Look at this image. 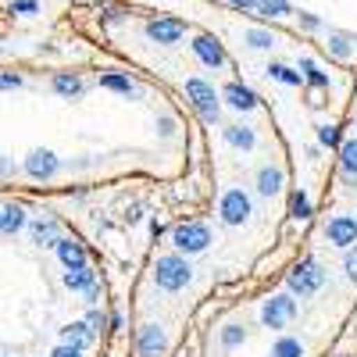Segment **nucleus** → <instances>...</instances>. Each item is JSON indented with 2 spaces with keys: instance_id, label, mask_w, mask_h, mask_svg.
Returning a JSON list of instances; mask_svg holds the SVG:
<instances>
[{
  "instance_id": "nucleus-1",
  "label": "nucleus",
  "mask_w": 357,
  "mask_h": 357,
  "mask_svg": "<svg viewBox=\"0 0 357 357\" xmlns=\"http://www.w3.org/2000/svg\"><path fill=\"white\" fill-rule=\"evenodd\" d=\"M151 279H154V286L161 293H183L193 282V264H190V257L175 254V250L172 254H158V261L151 268Z\"/></svg>"
},
{
  "instance_id": "nucleus-2",
  "label": "nucleus",
  "mask_w": 357,
  "mask_h": 357,
  "mask_svg": "<svg viewBox=\"0 0 357 357\" xmlns=\"http://www.w3.org/2000/svg\"><path fill=\"white\" fill-rule=\"evenodd\" d=\"M186 100L193 104V111L200 114L204 126H218L222 122V93H215V86L207 79H186Z\"/></svg>"
},
{
  "instance_id": "nucleus-3",
  "label": "nucleus",
  "mask_w": 357,
  "mask_h": 357,
  "mask_svg": "<svg viewBox=\"0 0 357 357\" xmlns=\"http://www.w3.org/2000/svg\"><path fill=\"white\" fill-rule=\"evenodd\" d=\"M325 279H329V272L314 261V257H301L289 272H286V286H289V293L293 296H301V301H307V296H314L321 286H325Z\"/></svg>"
},
{
  "instance_id": "nucleus-4",
  "label": "nucleus",
  "mask_w": 357,
  "mask_h": 357,
  "mask_svg": "<svg viewBox=\"0 0 357 357\" xmlns=\"http://www.w3.org/2000/svg\"><path fill=\"white\" fill-rule=\"evenodd\" d=\"M172 247H175V254H183V257H190V254H204L207 247H211V225L207 222H178L175 229H172Z\"/></svg>"
},
{
  "instance_id": "nucleus-5",
  "label": "nucleus",
  "mask_w": 357,
  "mask_h": 357,
  "mask_svg": "<svg viewBox=\"0 0 357 357\" xmlns=\"http://www.w3.org/2000/svg\"><path fill=\"white\" fill-rule=\"evenodd\" d=\"M296 321V296L293 293H272L261 304V325L272 333H282Z\"/></svg>"
},
{
  "instance_id": "nucleus-6",
  "label": "nucleus",
  "mask_w": 357,
  "mask_h": 357,
  "mask_svg": "<svg viewBox=\"0 0 357 357\" xmlns=\"http://www.w3.org/2000/svg\"><path fill=\"white\" fill-rule=\"evenodd\" d=\"M143 33H146V40L158 43V47H178L186 40V22L175 18V15H154V18H146Z\"/></svg>"
},
{
  "instance_id": "nucleus-7",
  "label": "nucleus",
  "mask_w": 357,
  "mask_h": 357,
  "mask_svg": "<svg viewBox=\"0 0 357 357\" xmlns=\"http://www.w3.org/2000/svg\"><path fill=\"white\" fill-rule=\"evenodd\" d=\"M250 215H254V200H250L247 190H225V193H222V200H218V218H222L225 225L240 229V225L250 222Z\"/></svg>"
},
{
  "instance_id": "nucleus-8",
  "label": "nucleus",
  "mask_w": 357,
  "mask_h": 357,
  "mask_svg": "<svg viewBox=\"0 0 357 357\" xmlns=\"http://www.w3.org/2000/svg\"><path fill=\"white\" fill-rule=\"evenodd\" d=\"M190 47H193L197 61H200L204 68H211V72H222V68L229 65V54H225L222 40H218V36H211V33H197Z\"/></svg>"
},
{
  "instance_id": "nucleus-9",
  "label": "nucleus",
  "mask_w": 357,
  "mask_h": 357,
  "mask_svg": "<svg viewBox=\"0 0 357 357\" xmlns=\"http://www.w3.org/2000/svg\"><path fill=\"white\" fill-rule=\"evenodd\" d=\"M325 240H329V247L336 250H354L357 247V222L354 215H333L329 222H325Z\"/></svg>"
},
{
  "instance_id": "nucleus-10",
  "label": "nucleus",
  "mask_w": 357,
  "mask_h": 357,
  "mask_svg": "<svg viewBox=\"0 0 357 357\" xmlns=\"http://www.w3.org/2000/svg\"><path fill=\"white\" fill-rule=\"evenodd\" d=\"M168 354V336L158 321H146L136 329V357H165Z\"/></svg>"
},
{
  "instance_id": "nucleus-11",
  "label": "nucleus",
  "mask_w": 357,
  "mask_h": 357,
  "mask_svg": "<svg viewBox=\"0 0 357 357\" xmlns=\"http://www.w3.org/2000/svg\"><path fill=\"white\" fill-rule=\"evenodd\" d=\"M57 172H61V158H57L54 151H47V146L29 151V158H25V175H29V178L47 183V178H54Z\"/></svg>"
},
{
  "instance_id": "nucleus-12",
  "label": "nucleus",
  "mask_w": 357,
  "mask_h": 357,
  "mask_svg": "<svg viewBox=\"0 0 357 357\" xmlns=\"http://www.w3.org/2000/svg\"><path fill=\"white\" fill-rule=\"evenodd\" d=\"M222 104H229L232 111L247 114V111H254V107L261 104V97H257V89H250L247 82L232 79V82H225V89H222Z\"/></svg>"
},
{
  "instance_id": "nucleus-13",
  "label": "nucleus",
  "mask_w": 357,
  "mask_h": 357,
  "mask_svg": "<svg viewBox=\"0 0 357 357\" xmlns=\"http://www.w3.org/2000/svg\"><path fill=\"white\" fill-rule=\"evenodd\" d=\"M325 50H329L333 61H354L357 33H350V29H325Z\"/></svg>"
},
{
  "instance_id": "nucleus-14",
  "label": "nucleus",
  "mask_w": 357,
  "mask_h": 357,
  "mask_svg": "<svg viewBox=\"0 0 357 357\" xmlns=\"http://www.w3.org/2000/svg\"><path fill=\"white\" fill-rule=\"evenodd\" d=\"M54 250H57V257H61L65 272H72V268H86V264H89V254H86V247L75 240V236H61Z\"/></svg>"
},
{
  "instance_id": "nucleus-15",
  "label": "nucleus",
  "mask_w": 357,
  "mask_h": 357,
  "mask_svg": "<svg viewBox=\"0 0 357 357\" xmlns=\"http://www.w3.org/2000/svg\"><path fill=\"white\" fill-rule=\"evenodd\" d=\"M286 186V168L282 165H261L257 168V193L261 197H275Z\"/></svg>"
},
{
  "instance_id": "nucleus-16",
  "label": "nucleus",
  "mask_w": 357,
  "mask_h": 357,
  "mask_svg": "<svg viewBox=\"0 0 357 357\" xmlns=\"http://www.w3.org/2000/svg\"><path fill=\"white\" fill-rule=\"evenodd\" d=\"M296 72H301L304 86H311V89H333V75L325 72L314 57H307V54H301V65H296Z\"/></svg>"
},
{
  "instance_id": "nucleus-17",
  "label": "nucleus",
  "mask_w": 357,
  "mask_h": 357,
  "mask_svg": "<svg viewBox=\"0 0 357 357\" xmlns=\"http://www.w3.org/2000/svg\"><path fill=\"white\" fill-rule=\"evenodd\" d=\"M93 340H97V333L89 329L86 321H68L65 329H61V347H75V350H89L93 347Z\"/></svg>"
},
{
  "instance_id": "nucleus-18",
  "label": "nucleus",
  "mask_w": 357,
  "mask_h": 357,
  "mask_svg": "<svg viewBox=\"0 0 357 357\" xmlns=\"http://www.w3.org/2000/svg\"><path fill=\"white\" fill-rule=\"evenodd\" d=\"M100 89H111V93L129 97V100L139 97V86H136V79H132L129 72H104V75H100Z\"/></svg>"
},
{
  "instance_id": "nucleus-19",
  "label": "nucleus",
  "mask_w": 357,
  "mask_h": 357,
  "mask_svg": "<svg viewBox=\"0 0 357 357\" xmlns=\"http://www.w3.org/2000/svg\"><path fill=\"white\" fill-rule=\"evenodd\" d=\"M29 232H33V243L36 247H57V240H61V225H57L54 215L29 222Z\"/></svg>"
},
{
  "instance_id": "nucleus-20",
  "label": "nucleus",
  "mask_w": 357,
  "mask_h": 357,
  "mask_svg": "<svg viewBox=\"0 0 357 357\" xmlns=\"http://www.w3.org/2000/svg\"><path fill=\"white\" fill-rule=\"evenodd\" d=\"M340 178H343V186H357V136L343 139L340 146Z\"/></svg>"
},
{
  "instance_id": "nucleus-21",
  "label": "nucleus",
  "mask_w": 357,
  "mask_h": 357,
  "mask_svg": "<svg viewBox=\"0 0 357 357\" xmlns=\"http://www.w3.org/2000/svg\"><path fill=\"white\" fill-rule=\"evenodd\" d=\"M222 139H225L229 146H236V151H254V146H257V132H254L250 126H243V122L225 126V129H222Z\"/></svg>"
},
{
  "instance_id": "nucleus-22",
  "label": "nucleus",
  "mask_w": 357,
  "mask_h": 357,
  "mask_svg": "<svg viewBox=\"0 0 357 357\" xmlns=\"http://www.w3.org/2000/svg\"><path fill=\"white\" fill-rule=\"evenodd\" d=\"M50 86H54V93H57V97H65V100L82 97V89H86L82 75H75V72H57V75L50 79Z\"/></svg>"
},
{
  "instance_id": "nucleus-23",
  "label": "nucleus",
  "mask_w": 357,
  "mask_h": 357,
  "mask_svg": "<svg viewBox=\"0 0 357 357\" xmlns=\"http://www.w3.org/2000/svg\"><path fill=\"white\" fill-rule=\"evenodd\" d=\"M29 225V211L22 204H8V207H0V232L4 236H15Z\"/></svg>"
},
{
  "instance_id": "nucleus-24",
  "label": "nucleus",
  "mask_w": 357,
  "mask_h": 357,
  "mask_svg": "<svg viewBox=\"0 0 357 357\" xmlns=\"http://www.w3.org/2000/svg\"><path fill=\"white\" fill-rule=\"evenodd\" d=\"M293 222H311L314 218V204L307 197V190H293L289 193V211H286Z\"/></svg>"
},
{
  "instance_id": "nucleus-25",
  "label": "nucleus",
  "mask_w": 357,
  "mask_h": 357,
  "mask_svg": "<svg viewBox=\"0 0 357 357\" xmlns=\"http://www.w3.org/2000/svg\"><path fill=\"white\" fill-rule=\"evenodd\" d=\"M93 286H97V272L89 264L65 272V289H72V293H86V289H93Z\"/></svg>"
},
{
  "instance_id": "nucleus-26",
  "label": "nucleus",
  "mask_w": 357,
  "mask_h": 357,
  "mask_svg": "<svg viewBox=\"0 0 357 357\" xmlns=\"http://www.w3.org/2000/svg\"><path fill=\"white\" fill-rule=\"evenodd\" d=\"M314 139H318V146H325V151H336V154H340L343 129H340L336 122H321V126H314Z\"/></svg>"
},
{
  "instance_id": "nucleus-27",
  "label": "nucleus",
  "mask_w": 357,
  "mask_h": 357,
  "mask_svg": "<svg viewBox=\"0 0 357 357\" xmlns=\"http://www.w3.org/2000/svg\"><path fill=\"white\" fill-rule=\"evenodd\" d=\"M268 357H307V347H304L301 336H279Z\"/></svg>"
},
{
  "instance_id": "nucleus-28",
  "label": "nucleus",
  "mask_w": 357,
  "mask_h": 357,
  "mask_svg": "<svg viewBox=\"0 0 357 357\" xmlns=\"http://www.w3.org/2000/svg\"><path fill=\"white\" fill-rule=\"evenodd\" d=\"M264 75H268V79H275V82H282V86H289V89L304 86L301 72H296V68H289V65H282V61H272V65L264 68Z\"/></svg>"
},
{
  "instance_id": "nucleus-29",
  "label": "nucleus",
  "mask_w": 357,
  "mask_h": 357,
  "mask_svg": "<svg viewBox=\"0 0 357 357\" xmlns=\"http://www.w3.org/2000/svg\"><path fill=\"white\" fill-rule=\"evenodd\" d=\"M243 40H247V47H250V50H272V47L279 43L272 29H261V25L247 29V33H243Z\"/></svg>"
},
{
  "instance_id": "nucleus-30",
  "label": "nucleus",
  "mask_w": 357,
  "mask_h": 357,
  "mask_svg": "<svg viewBox=\"0 0 357 357\" xmlns=\"http://www.w3.org/2000/svg\"><path fill=\"white\" fill-rule=\"evenodd\" d=\"M218 340H222L225 350H236V347H243V343H247V329H243L240 321H229V325H222Z\"/></svg>"
},
{
  "instance_id": "nucleus-31",
  "label": "nucleus",
  "mask_w": 357,
  "mask_h": 357,
  "mask_svg": "<svg viewBox=\"0 0 357 357\" xmlns=\"http://www.w3.org/2000/svg\"><path fill=\"white\" fill-rule=\"evenodd\" d=\"M257 15L261 18H289L293 15V4H289V0H261Z\"/></svg>"
},
{
  "instance_id": "nucleus-32",
  "label": "nucleus",
  "mask_w": 357,
  "mask_h": 357,
  "mask_svg": "<svg viewBox=\"0 0 357 357\" xmlns=\"http://www.w3.org/2000/svg\"><path fill=\"white\" fill-rule=\"evenodd\" d=\"M296 22H301L304 33H321V29H325V22H321L314 11H301V15H296Z\"/></svg>"
},
{
  "instance_id": "nucleus-33",
  "label": "nucleus",
  "mask_w": 357,
  "mask_h": 357,
  "mask_svg": "<svg viewBox=\"0 0 357 357\" xmlns=\"http://www.w3.org/2000/svg\"><path fill=\"white\" fill-rule=\"evenodd\" d=\"M8 11L11 15H36L40 11V0H11Z\"/></svg>"
},
{
  "instance_id": "nucleus-34",
  "label": "nucleus",
  "mask_w": 357,
  "mask_h": 357,
  "mask_svg": "<svg viewBox=\"0 0 357 357\" xmlns=\"http://www.w3.org/2000/svg\"><path fill=\"white\" fill-rule=\"evenodd\" d=\"M86 325H89V329H93V333H100V329H107V314L100 311V307H89V314L82 318Z\"/></svg>"
},
{
  "instance_id": "nucleus-35",
  "label": "nucleus",
  "mask_w": 357,
  "mask_h": 357,
  "mask_svg": "<svg viewBox=\"0 0 357 357\" xmlns=\"http://www.w3.org/2000/svg\"><path fill=\"white\" fill-rule=\"evenodd\" d=\"M343 272H347V279H350V282L357 286V247L343 254Z\"/></svg>"
},
{
  "instance_id": "nucleus-36",
  "label": "nucleus",
  "mask_w": 357,
  "mask_h": 357,
  "mask_svg": "<svg viewBox=\"0 0 357 357\" xmlns=\"http://www.w3.org/2000/svg\"><path fill=\"white\" fill-rule=\"evenodd\" d=\"M158 132H161L165 139L175 136V118H172V114H161V118H158Z\"/></svg>"
},
{
  "instance_id": "nucleus-37",
  "label": "nucleus",
  "mask_w": 357,
  "mask_h": 357,
  "mask_svg": "<svg viewBox=\"0 0 357 357\" xmlns=\"http://www.w3.org/2000/svg\"><path fill=\"white\" fill-rule=\"evenodd\" d=\"M0 89H22V75H15V72H0Z\"/></svg>"
},
{
  "instance_id": "nucleus-38",
  "label": "nucleus",
  "mask_w": 357,
  "mask_h": 357,
  "mask_svg": "<svg viewBox=\"0 0 357 357\" xmlns=\"http://www.w3.org/2000/svg\"><path fill=\"white\" fill-rule=\"evenodd\" d=\"M122 329H126L122 311H111V314H107V333H122Z\"/></svg>"
},
{
  "instance_id": "nucleus-39",
  "label": "nucleus",
  "mask_w": 357,
  "mask_h": 357,
  "mask_svg": "<svg viewBox=\"0 0 357 357\" xmlns=\"http://www.w3.org/2000/svg\"><path fill=\"white\" fill-rule=\"evenodd\" d=\"M257 4H261V0H229V8H236V11H243V15L257 11Z\"/></svg>"
},
{
  "instance_id": "nucleus-40",
  "label": "nucleus",
  "mask_w": 357,
  "mask_h": 357,
  "mask_svg": "<svg viewBox=\"0 0 357 357\" xmlns=\"http://www.w3.org/2000/svg\"><path fill=\"white\" fill-rule=\"evenodd\" d=\"M82 296H86V304H89V307H97V304H100V296H104V289H100V282H97L93 289H86Z\"/></svg>"
},
{
  "instance_id": "nucleus-41",
  "label": "nucleus",
  "mask_w": 357,
  "mask_h": 357,
  "mask_svg": "<svg viewBox=\"0 0 357 357\" xmlns=\"http://www.w3.org/2000/svg\"><path fill=\"white\" fill-rule=\"evenodd\" d=\"M50 357H82V350H75V347H54Z\"/></svg>"
},
{
  "instance_id": "nucleus-42",
  "label": "nucleus",
  "mask_w": 357,
  "mask_h": 357,
  "mask_svg": "<svg viewBox=\"0 0 357 357\" xmlns=\"http://www.w3.org/2000/svg\"><path fill=\"white\" fill-rule=\"evenodd\" d=\"M122 18H126L122 8H104V22H122Z\"/></svg>"
},
{
  "instance_id": "nucleus-43",
  "label": "nucleus",
  "mask_w": 357,
  "mask_h": 357,
  "mask_svg": "<svg viewBox=\"0 0 357 357\" xmlns=\"http://www.w3.org/2000/svg\"><path fill=\"white\" fill-rule=\"evenodd\" d=\"M8 168H11V165H8V161H4V158H0V172H8Z\"/></svg>"
},
{
  "instance_id": "nucleus-44",
  "label": "nucleus",
  "mask_w": 357,
  "mask_h": 357,
  "mask_svg": "<svg viewBox=\"0 0 357 357\" xmlns=\"http://www.w3.org/2000/svg\"><path fill=\"white\" fill-rule=\"evenodd\" d=\"M354 129H357V118H354Z\"/></svg>"
},
{
  "instance_id": "nucleus-45",
  "label": "nucleus",
  "mask_w": 357,
  "mask_h": 357,
  "mask_svg": "<svg viewBox=\"0 0 357 357\" xmlns=\"http://www.w3.org/2000/svg\"><path fill=\"white\" fill-rule=\"evenodd\" d=\"M354 222H357V211H354Z\"/></svg>"
}]
</instances>
